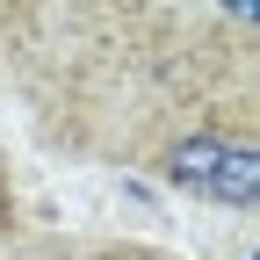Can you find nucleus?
<instances>
[{
    "label": "nucleus",
    "mask_w": 260,
    "mask_h": 260,
    "mask_svg": "<svg viewBox=\"0 0 260 260\" xmlns=\"http://www.w3.org/2000/svg\"><path fill=\"white\" fill-rule=\"evenodd\" d=\"M217 159H224V130H181V138L159 152V174H167L174 188H188V195H203L210 188V174H217Z\"/></svg>",
    "instance_id": "obj_1"
},
{
    "label": "nucleus",
    "mask_w": 260,
    "mask_h": 260,
    "mask_svg": "<svg viewBox=\"0 0 260 260\" xmlns=\"http://www.w3.org/2000/svg\"><path fill=\"white\" fill-rule=\"evenodd\" d=\"M210 203L224 210H253L260 203V145L253 138H224V159H217V174H210Z\"/></svg>",
    "instance_id": "obj_2"
}]
</instances>
